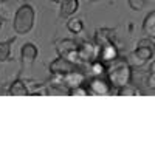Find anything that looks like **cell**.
I'll return each mask as SVG.
<instances>
[{"mask_svg":"<svg viewBox=\"0 0 155 155\" xmlns=\"http://www.w3.org/2000/svg\"><path fill=\"white\" fill-rule=\"evenodd\" d=\"M106 78L110 85L115 88L130 84L132 81V65L124 58H115L110 62H106Z\"/></svg>","mask_w":155,"mask_h":155,"instance_id":"obj_1","label":"cell"},{"mask_svg":"<svg viewBox=\"0 0 155 155\" xmlns=\"http://www.w3.org/2000/svg\"><path fill=\"white\" fill-rule=\"evenodd\" d=\"M155 54V44H153V39L150 37H144L137 44V48L129 54V64L130 65H135V67H141L147 64L152 56Z\"/></svg>","mask_w":155,"mask_h":155,"instance_id":"obj_2","label":"cell"},{"mask_svg":"<svg viewBox=\"0 0 155 155\" xmlns=\"http://www.w3.org/2000/svg\"><path fill=\"white\" fill-rule=\"evenodd\" d=\"M34 8L30 3H25L12 17V28H14L16 34H27L31 31L33 25H34Z\"/></svg>","mask_w":155,"mask_h":155,"instance_id":"obj_3","label":"cell"},{"mask_svg":"<svg viewBox=\"0 0 155 155\" xmlns=\"http://www.w3.org/2000/svg\"><path fill=\"white\" fill-rule=\"evenodd\" d=\"M85 88L88 90L90 95H110L113 92V87L107 81L106 76H87L85 81Z\"/></svg>","mask_w":155,"mask_h":155,"instance_id":"obj_4","label":"cell"},{"mask_svg":"<svg viewBox=\"0 0 155 155\" xmlns=\"http://www.w3.org/2000/svg\"><path fill=\"white\" fill-rule=\"evenodd\" d=\"M99 47L95 42L84 41L78 45V64H92L98 59Z\"/></svg>","mask_w":155,"mask_h":155,"instance_id":"obj_5","label":"cell"},{"mask_svg":"<svg viewBox=\"0 0 155 155\" xmlns=\"http://www.w3.org/2000/svg\"><path fill=\"white\" fill-rule=\"evenodd\" d=\"M56 51L58 54L65 58V59H70L73 62L78 64V44L76 41H73V39H61V41H58L56 44ZM79 65V64H78Z\"/></svg>","mask_w":155,"mask_h":155,"instance_id":"obj_6","label":"cell"},{"mask_svg":"<svg viewBox=\"0 0 155 155\" xmlns=\"http://www.w3.org/2000/svg\"><path fill=\"white\" fill-rule=\"evenodd\" d=\"M78 68H79V65H78L76 62H73L70 59H65V58H62V56H59L58 59H54L48 65V70H50L51 76H65L67 73L74 71Z\"/></svg>","mask_w":155,"mask_h":155,"instance_id":"obj_7","label":"cell"},{"mask_svg":"<svg viewBox=\"0 0 155 155\" xmlns=\"http://www.w3.org/2000/svg\"><path fill=\"white\" fill-rule=\"evenodd\" d=\"M25 3L27 0H0V19L11 20Z\"/></svg>","mask_w":155,"mask_h":155,"instance_id":"obj_8","label":"cell"},{"mask_svg":"<svg viewBox=\"0 0 155 155\" xmlns=\"http://www.w3.org/2000/svg\"><path fill=\"white\" fill-rule=\"evenodd\" d=\"M61 78H62V84H64V87L67 88V92H68V88H74V87L84 85L85 81H87V74L82 73L79 68L74 70V71H70L65 76H61Z\"/></svg>","mask_w":155,"mask_h":155,"instance_id":"obj_9","label":"cell"},{"mask_svg":"<svg viewBox=\"0 0 155 155\" xmlns=\"http://www.w3.org/2000/svg\"><path fill=\"white\" fill-rule=\"evenodd\" d=\"M115 37H116V30H113V28H98L95 31L93 42L98 47H102V45H107V44H113Z\"/></svg>","mask_w":155,"mask_h":155,"instance_id":"obj_10","label":"cell"},{"mask_svg":"<svg viewBox=\"0 0 155 155\" xmlns=\"http://www.w3.org/2000/svg\"><path fill=\"white\" fill-rule=\"evenodd\" d=\"M37 53H39V50H37V47H36L33 42L23 44V47L20 48L22 64H23L25 67H27V65H31V64L36 61V58H37Z\"/></svg>","mask_w":155,"mask_h":155,"instance_id":"obj_11","label":"cell"},{"mask_svg":"<svg viewBox=\"0 0 155 155\" xmlns=\"http://www.w3.org/2000/svg\"><path fill=\"white\" fill-rule=\"evenodd\" d=\"M8 93L11 96H27L31 92H30V88H28V84L25 82V81H22L20 78H17V79L12 81V84L9 85Z\"/></svg>","mask_w":155,"mask_h":155,"instance_id":"obj_12","label":"cell"},{"mask_svg":"<svg viewBox=\"0 0 155 155\" xmlns=\"http://www.w3.org/2000/svg\"><path fill=\"white\" fill-rule=\"evenodd\" d=\"M115 58H118V50H116V47H115V42L99 47V54H98V59L99 61H102V62L106 64V62L113 61Z\"/></svg>","mask_w":155,"mask_h":155,"instance_id":"obj_13","label":"cell"},{"mask_svg":"<svg viewBox=\"0 0 155 155\" xmlns=\"http://www.w3.org/2000/svg\"><path fill=\"white\" fill-rule=\"evenodd\" d=\"M79 9V0H64L61 3V11H59V16L62 19H68L71 17L74 12Z\"/></svg>","mask_w":155,"mask_h":155,"instance_id":"obj_14","label":"cell"},{"mask_svg":"<svg viewBox=\"0 0 155 155\" xmlns=\"http://www.w3.org/2000/svg\"><path fill=\"white\" fill-rule=\"evenodd\" d=\"M141 30H143V34H146V37L155 39V9L150 11L149 14L144 17Z\"/></svg>","mask_w":155,"mask_h":155,"instance_id":"obj_15","label":"cell"},{"mask_svg":"<svg viewBox=\"0 0 155 155\" xmlns=\"http://www.w3.org/2000/svg\"><path fill=\"white\" fill-rule=\"evenodd\" d=\"M14 41H16V36L9 37L8 41H5V42H0V62L9 61V58H11V47H12V44H14Z\"/></svg>","mask_w":155,"mask_h":155,"instance_id":"obj_16","label":"cell"},{"mask_svg":"<svg viewBox=\"0 0 155 155\" xmlns=\"http://www.w3.org/2000/svg\"><path fill=\"white\" fill-rule=\"evenodd\" d=\"M113 92H115L116 95H118V96H137V95H140V93H141L138 88L132 87L130 84H127V85H123V87L115 88Z\"/></svg>","mask_w":155,"mask_h":155,"instance_id":"obj_17","label":"cell"},{"mask_svg":"<svg viewBox=\"0 0 155 155\" xmlns=\"http://www.w3.org/2000/svg\"><path fill=\"white\" fill-rule=\"evenodd\" d=\"M67 30L73 34H79L84 30V23L79 19H68L67 20Z\"/></svg>","mask_w":155,"mask_h":155,"instance_id":"obj_18","label":"cell"},{"mask_svg":"<svg viewBox=\"0 0 155 155\" xmlns=\"http://www.w3.org/2000/svg\"><path fill=\"white\" fill-rule=\"evenodd\" d=\"M146 85L149 88H155V61H152L149 70L146 71Z\"/></svg>","mask_w":155,"mask_h":155,"instance_id":"obj_19","label":"cell"},{"mask_svg":"<svg viewBox=\"0 0 155 155\" xmlns=\"http://www.w3.org/2000/svg\"><path fill=\"white\" fill-rule=\"evenodd\" d=\"M127 3H129V6H130V9H134V11H140V9H143V8H144L146 0H127Z\"/></svg>","mask_w":155,"mask_h":155,"instance_id":"obj_20","label":"cell"},{"mask_svg":"<svg viewBox=\"0 0 155 155\" xmlns=\"http://www.w3.org/2000/svg\"><path fill=\"white\" fill-rule=\"evenodd\" d=\"M50 2H53V3H62L64 0H50Z\"/></svg>","mask_w":155,"mask_h":155,"instance_id":"obj_21","label":"cell"},{"mask_svg":"<svg viewBox=\"0 0 155 155\" xmlns=\"http://www.w3.org/2000/svg\"><path fill=\"white\" fill-rule=\"evenodd\" d=\"M87 2H92V3H96V2H101V0H87Z\"/></svg>","mask_w":155,"mask_h":155,"instance_id":"obj_22","label":"cell"},{"mask_svg":"<svg viewBox=\"0 0 155 155\" xmlns=\"http://www.w3.org/2000/svg\"><path fill=\"white\" fill-rule=\"evenodd\" d=\"M2 23H3V20H2V19H0V28H2Z\"/></svg>","mask_w":155,"mask_h":155,"instance_id":"obj_23","label":"cell"}]
</instances>
